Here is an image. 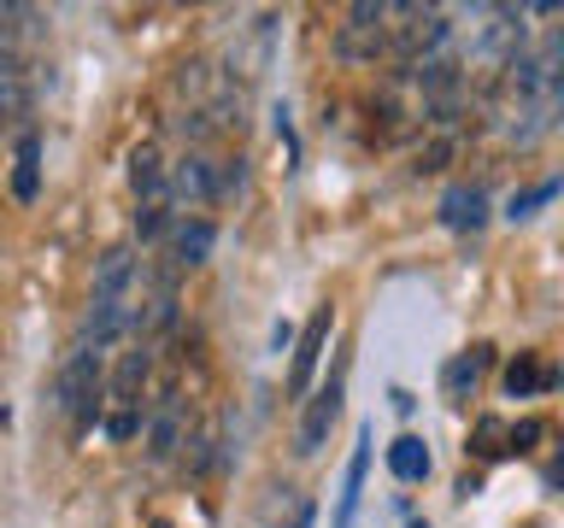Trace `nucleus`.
<instances>
[{
	"label": "nucleus",
	"instance_id": "obj_1",
	"mask_svg": "<svg viewBox=\"0 0 564 528\" xmlns=\"http://www.w3.org/2000/svg\"><path fill=\"white\" fill-rule=\"evenodd\" d=\"M53 399H59V411H70L77 429H95L100 417V359L95 346H70L65 364H59V382H53Z\"/></svg>",
	"mask_w": 564,
	"mask_h": 528
},
{
	"label": "nucleus",
	"instance_id": "obj_2",
	"mask_svg": "<svg viewBox=\"0 0 564 528\" xmlns=\"http://www.w3.org/2000/svg\"><path fill=\"white\" fill-rule=\"evenodd\" d=\"M341 399H347V376L335 370V376L306 399V411H300V429H294V452H300V458L324 452V440H329V429H335V417H341Z\"/></svg>",
	"mask_w": 564,
	"mask_h": 528
},
{
	"label": "nucleus",
	"instance_id": "obj_3",
	"mask_svg": "<svg viewBox=\"0 0 564 528\" xmlns=\"http://www.w3.org/2000/svg\"><path fill=\"white\" fill-rule=\"evenodd\" d=\"M329 329H335V311L329 306H317L306 317V329H300L294 359H289V394L294 399H312V376H317V364H324V352H329Z\"/></svg>",
	"mask_w": 564,
	"mask_h": 528
},
{
	"label": "nucleus",
	"instance_id": "obj_4",
	"mask_svg": "<svg viewBox=\"0 0 564 528\" xmlns=\"http://www.w3.org/2000/svg\"><path fill=\"white\" fill-rule=\"evenodd\" d=\"M488 364H494V346H488V341H476V346H465V352H453V359L441 364V394H447V399H470L476 387H482Z\"/></svg>",
	"mask_w": 564,
	"mask_h": 528
},
{
	"label": "nucleus",
	"instance_id": "obj_5",
	"mask_svg": "<svg viewBox=\"0 0 564 528\" xmlns=\"http://www.w3.org/2000/svg\"><path fill=\"white\" fill-rule=\"evenodd\" d=\"M171 194L176 206H206V200H224V176H212V165L200 153H188L183 165L171 170Z\"/></svg>",
	"mask_w": 564,
	"mask_h": 528
},
{
	"label": "nucleus",
	"instance_id": "obj_6",
	"mask_svg": "<svg viewBox=\"0 0 564 528\" xmlns=\"http://www.w3.org/2000/svg\"><path fill=\"white\" fill-rule=\"evenodd\" d=\"M441 223L458 229V235H476V229L488 223V194L482 188H470V183H453L447 194H441Z\"/></svg>",
	"mask_w": 564,
	"mask_h": 528
},
{
	"label": "nucleus",
	"instance_id": "obj_7",
	"mask_svg": "<svg viewBox=\"0 0 564 528\" xmlns=\"http://www.w3.org/2000/svg\"><path fill=\"white\" fill-rule=\"evenodd\" d=\"M212 246H218V223L212 218H176L171 229V264H206L212 258Z\"/></svg>",
	"mask_w": 564,
	"mask_h": 528
},
{
	"label": "nucleus",
	"instance_id": "obj_8",
	"mask_svg": "<svg viewBox=\"0 0 564 528\" xmlns=\"http://www.w3.org/2000/svg\"><path fill=\"white\" fill-rule=\"evenodd\" d=\"M35 194H42V141L30 130H18V141H12V200L30 206Z\"/></svg>",
	"mask_w": 564,
	"mask_h": 528
},
{
	"label": "nucleus",
	"instance_id": "obj_9",
	"mask_svg": "<svg viewBox=\"0 0 564 528\" xmlns=\"http://www.w3.org/2000/svg\"><path fill=\"white\" fill-rule=\"evenodd\" d=\"M365 470H370V429H359V447H352V458H347L341 493H335V528H352V517H359V493H365Z\"/></svg>",
	"mask_w": 564,
	"mask_h": 528
},
{
	"label": "nucleus",
	"instance_id": "obj_10",
	"mask_svg": "<svg viewBox=\"0 0 564 528\" xmlns=\"http://www.w3.org/2000/svg\"><path fill=\"white\" fill-rule=\"evenodd\" d=\"M148 382H153V352H118V364H112V399L118 405H141V394H148Z\"/></svg>",
	"mask_w": 564,
	"mask_h": 528
},
{
	"label": "nucleus",
	"instance_id": "obj_11",
	"mask_svg": "<svg viewBox=\"0 0 564 528\" xmlns=\"http://www.w3.org/2000/svg\"><path fill=\"white\" fill-rule=\"evenodd\" d=\"M135 253L130 246H106L100 253V264H95V299H123L130 294V282H135Z\"/></svg>",
	"mask_w": 564,
	"mask_h": 528
},
{
	"label": "nucleus",
	"instance_id": "obj_12",
	"mask_svg": "<svg viewBox=\"0 0 564 528\" xmlns=\"http://www.w3.org/2000/svg\"><path fill=\"white\" fill-rule=\"evenodd\" d=\"M130 188H135V200H141V206L159 200V188H165V158H159L153 141H141V147L130 153Z\"/></svg>",
	"mask_w": 564,
	"mask_h": 528
},
{
	"label": "nucleus",
	"instance_id": "obj_13",
	"mask_svg": "<svg viewBox=\"0 0 564 528\" xmlns=\"http://www.w3.org/2000/svg\"><path fill=\"white\" fill-rule=\"evenodd\" d=\"M546 382H558V376L546 370V359H541V352H518V359H511V370H506V394H511V399H529V394H541Z\"/></svg>",
	"mask_w": 564,
	"mask_h": 528
},
{
	"label": "nucleus",
	"instance_id": "obj_14",
	"mask_svg": "<svg viewBox=\"0 0 564 528\" xmlns=\"http://www.w3.org/2000/svg\"><path fill=\"white\" fill-rule=\"evenodd\" d=\"M176 447H183V405H165V411L148 417V458L165 464Z\"/></svg>",
	"mask_w": 564,
	"mask_h": 528
},
{
	"label": "nucleus",
	"instance_id": "obj_15",
	"mask_svg": "<svg viewBox=\"0 0 564 528\" xmlns=\"http://www.w3.org/2000/svg\"><path fill=\"white\" fill-rule=\"evenodd\" d=\"M388 470H394V482H423V475H430V447H423L417 435H400L394 447H388Z\"/></svg>",
	"mask_w": 564,
	"mask_h": 528
},
{
	"label": "nucleus",
	"instance_id": "obj_16",
	"mask_svg": "<svg viewBox=\"0 0 564 528\" xmlns=\"http://www.w3.org/2000/svg\"><path fill=\"white\" fill-rule=\"evenodd\" d=\"M470 452L482 458V464L506 458V452H511V422H506V417H482V422H476V435H470Z\"/></svg>",
	"mask_w": 564,
	"mask_h": 528
},
{
	"label": "nucleus",
	"instance_id": "obj_17",
	"mask_svg": "<svg viewBox=\"0 0 564 528\" xmlns=\"http://www.w3.org/2000/svg\"><path fill=\"white\" fill-rule=\"evenodd\" d=\"M558 194H564V176H546V183H535V188H518V194L506 200V218H511V223H518V218H535V211H541L546 200H558Z\"/></svg>",
	"mask_w": 564,
	"mask_h": 528
},
{
	"label": "nucleus",
	"instance_id": "obj_18",
	"mask_svg": "<svg viewBox=\"0 0 564 528\" xmlns=\"http://www.w3.org/2000/svg\"><path fill=\"white\" fill-rule=\"evenodd\" d=\"M106 440H118V447H130L135 435H148V417H141V405H118V411H106Z\"/></svg>",
	"mask_w": 564,
	"mask_h": 528
},
{
	"label": "nucleus",
	"instance_id": "obj_19",
	"mask_svg": "<svg viewBox=\"0 0 564 528\" xmlns=\"http://www.w3.org/2000/svg\"><path fill=\"white\" fill-rule=\"evenodd\" d=\"M171 211L165 206H159V200H148V206H141L135 211V241H159V235H171Z\"/></svg>",
	"mask_w": 564,
	"mask_h": 528
},
{
	"label": "nucleus",
	"instance_id": "obj_20",
	"mask_svg": "<svg viewBox=\"0 0 564 528\" xmlns=\"http://www.w3.org/2000/svg\"><path fill=\"white\" fill-rule=\"evenodd\" d=\"M541 435H546L541 417H518V422H511V452H535Z\"/></svg>",
	"mask_w": 564,
	"mask_h": 528
},
{
	"label": "nucleus",
	"instance_id": "obj_21",
	"mask_svg": "<svg viewBox=\"0 0 564 528\" xmlns=\"http://www.w3.org/2000/svg\"><path fill=\"white\" fill-rule=\"evenodd\" d=\"M453 147H458L453 135H441V141H430V147L417 153V170H441V165H447V158H453Z\"/></svg>",
	"mask_w": 564,
	"mask_h": 528
},
{
	"label": "nucleus",
	"instance_id": "obj_22",
	"mask_svg": "<svg viewBox=\"0 0 564 528\" xmlns=\"http://www.w3.org/2000/svg\"><path fill=\"white\" fill-rule=\"evenodd\" d=\"M546 487H564V447L553 452V464H546Z\"/></svg>",
	"mask_w": 564,
	"mask_h": 528
},
{
	"label": "nucleus",
	"instance_id": "obj_23",
	"mask_svg": "<svg viewBox=\"0 0 564 528\" xmlns=\"http://www.w3.org/2000/svg\"><path fill=\"white\" fill-rule=\"evenodd\" d=\"M312 517H317V505H300V510H294V517L282 522V528H312Z\"/></svg>",
	"mask_w": 564,
	"mask_h": 528
},
{
	"label": "nucleus",
	"instance_id": "obj_24",
	"mask_svg": "<svg viewBox=\"0 0 564 528\" xmlns=\"http://www.w3.org/2000/svg\"><path fill=\"white\" fill-rule=\"evenodd\" d=\"M558 387H564V370H558Z\"/></svg>",
	"mask_w": 564,
	"mask_h": 528
},
{
	"label": "nucleus",
	"instance_id": "obj_25",
	"mask_svg": "<svg viewBox=\"0 0 564 528\" xmlns=\"http://www.w3.org/2000/svg\"><path fill=\"white\" fill-rule=\"evenodd\" d=\"M412 528H430V522H412Z\"/></svg>",
	"mask_w": 564,
	"mask_h": 528
}]
</instances>
